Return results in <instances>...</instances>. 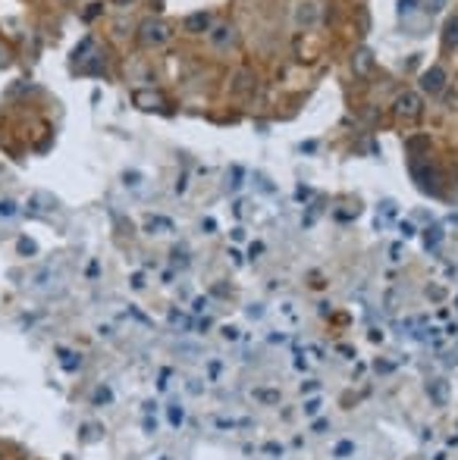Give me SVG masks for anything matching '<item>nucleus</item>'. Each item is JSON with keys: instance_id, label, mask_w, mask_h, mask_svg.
<instances>
[{"instance_id": "1", "label": "nucleus", "mask_w": 458, "mask_h": 460, "mask_svg": "<svg viewBox=\"0 0 458 460\" xmlns=\"http://www.w3.org/2000/svg\"><path fill=\"white\" fill-rule=\"evenodd\" d=\"M173 38L170 26H166L164 19H144L142 26H138V41H142L144 48H160V44H166V41Z\"/></svg>"}, {"instance_id": "2", "label": "nucleus", "mask_w": 458, "mask_h": 460, "mask_svg": "<svg viewBox=\"0 0 458 460\" xmlns=\"http://www.w3.org/2000/svg\"><path fill=\"white\" fill-rule=\"evenodd\" d=\"M207 38H211V44H213L217 50H229V48H236V44H239V32H236V26H229V22L211 26Z\"/></svg>"}, {"instance_id": "3", "label": "nucleus", "mask_w": 458, "mask_h": 460, "mask_svg": "<svg viewBox=\"0 0 458 460\" xmlns=\"http://www.w3.org/2000/svg\"><path fill=\"white\" fill-rule=\"evenodd\" d=\"M392 110H396V116H402V119H414V116H421V94L402 91V94L396 97V103H392Z\"/></svg>"}, {"instance_id": "4", "label": "nucleus", "mask_w": 458, "mask_h": 460, "mask_svg": "<svg viewBox=\"0 0 458 460\" xmlns=\"http://www.w3.org/2000/svg\"><path fill=\"white\" fill-rule=\"evenodd\" d=\"M443 88H446V69L443 66H430L421 75V91H424V94L437 97V94H443Z\"/></svg>"}, {"instance_id": "5", "label": "nucleus", "mask_w": 458, "mask_h": 460, "mask_svg": "<svg viewBox=\"0 0 458 460\" xmlns=\"http://www.w3.org/2000/svg\"><path fill=\"white\" fill-rule=\"evenodd\" d=\"M414 170V179H417V185L424 191H433V194H439V172H437V166H430V163H414L411 166Z\"/></svg>"}, {"instance_id": "6", "label": "nucleus", "mask_w": 458, "mask_h": 460, "mask_svg": "<svg viewBox=\"0 0 458 460\" xmlns=\"http://www.w3.org/2000/svg\"><path fill=\"white\" fill-rule=\"evenodd\" d=\"M182 28L189 34H201V32H211V13H192V16H185V22H182Z\"/></svg>"}, {"instance_id": "7", "label": "nucleus", "mask_w": 458, "mask_h": 460, "mask_svg": "<svg viewBox=\"0 0 458 460\" xmlns=\"http://www.w3.org/2000/svg\"><path fill=\"white\" fill-rule=\"evenodd\" d=\"M132 101H135L138 110H160V107H164V97L154 94V91H135Z\"/></svg>"}, {"instance_id": "8", "label": "nucleus", "mask_w": 458, "mask_h": 460, "mask_svg": "<svg viewBox=\"0 0 458 460\" xmlns=\"http://www.w3.org/2000/svg\"><path fill=\"white\" fill-rule=\"evenodd\" d=\"M295 22H298V26H314L317 22V3L314 0H305V3L295 7Z\"/></svg>"}, {"instance_id": "9", "label": "nucleus", "mask_w": 458, "mask_h": 460, "mask_svg": "<svg viewBox=\"0 0 458 460\" xmlns=\"http://www.w3.org/2000/svg\"><path fill=\"white\" fill-rule=\"evenodd\" d=\"M443 48L446 50H458V13L449 16L443 26Z\"/></svg>"}, {"instance_id": "10", "label": "nucleus", "mask_w": 458, "mask_h": 460, "mask_svg": "<svg viewBox=\"0 0 458 460\" xmlns=\"http://www.w3.org/2000/svg\"><path fill=\"white\" fill-rule=\"evenodd\" d=\"M101 432H104L101 426L88 423V426H82V441H97V439H101Z\"/></svg>"}, {"instance_id": "11", "label": "nucleus", "mask_w": 458, "mask_h": 460, "mask_svg": "<svg viewBox=\"0 0 458 460\" xmlns=\"http://www.w3.org/2000/svg\"><path fill=\"white\" fill-rule=\"evenodd\" d=\"M248 79H251V75H248V72H239V75H236V85H233V91H236V94H242V91H248Z\"/></svg>"}, {"instance_id": "12", "label": "nucleus", "mask_w": 458, "mask_h": 460, "mask_svg": "<svg viewBox=\"0 0 458 460\" xmlns=\"http://www.w3.org/2000/svg\"><path fill=\"white\" fill-rule=\"evenodd\" d=\"M355 451V445H352V441H339V445H336V457H349V454Z\"/></svg>"}, {"instance_id": "13", "label": "nucleus", "mask_w": 458, "mask_h": 460, "mask_svg": "<svg viewBox=\"0 0 458 460\" xmlns=\"http://www.w3.org/2000/svg\"><path fill=\"white\" fill-rule=\"evenodd\" d=\"M148 229L151 232H154V229H166V232H170L173 226H170V219H148Z\"/></svg>"}, {"instance_id": "14", "label": "nucleus", "mask_w": 458, "mask_h": 460, "mask_svg": "<svg viewBox=\"0 0 458 460\" xmlns=\"http://www.w3.org/2000/svg\"><path fill=\"white\" fill-rule=\"evenodd\" d=\"M185 420V413H182V407H170V423L173 426H179V423Z\"/></svg>"}, {"instance_id": "15", "label": "nucleus", "mask_w": 458, "mask_h": 460, "mask_svg": "<svg viewBox=\"0 0 458 460\" xmlns=\"http://www.w3.org/2000/svg\"><path fill=\"white\" fill-rule=\"evenodd\" d=\"M13 213H16L13 201H0V217H13Z\"/></svg>"}, {"instance_id": "16", "label": "nucleus", "mask_w": 458, "mask_h": 460, "mask_svg": "<svg viewBox=\"0 0 458 460\" xmlns=\"http://www.w3.org/2000/svg\"><path fill=\"white\" fill-rule=\"evenodd\" d=\"M110 398H113V394H110V388H97V392H95V401H97V404H101V401H110Z\"/></svg>"}, {"instance_id": "17", "label": "nucleus", "mask_w": 458, "mask_h": 460, "mask_svg": "<svg viewBox=\"0 0 458 460\" xmlns=\"http://www.w3.org/2000/svg\"><path fill=\"white\" fill-rule=\"evenodd\" d=\"M19 250H22V254H35V241H28V238H22V241H19Z\"/></svg>"}, {"instance_id": "18", "label": "nucleus", "mask_w": 458, "mask_h": 460, "mask_svg": "<svg viewBox=\"0 0 458 460\" xmlns=\"http://www.w3.org/2000/svg\"><path fill=\"white\" fill-rule=\"evenodd\" d=\"M317 410H321V401H308V404H305V413H308V417H314Z\"/></svg>"}, {"instance_id": "19", "label": "nucleus", "mask_w": 458, "mask_h": 460, "mask_svg": "<svg viewBox=\"0 0 458 460\" xmlns=\"http://www.w3.org/2000/svg\"><path fill=\"white\" fill-rule=\"evenodd\" d=\"M0 66H10V54H7V48H0Z\"/></svg>"}, {"instance_id": "20", "label": "nucleus", "mask_w": 458, "mask_h": 460, "mask_svg": "<svg viewBox=\"0 0 458 460\" xmlns=\"http://www.w3.org/2000/svg\"><path fill=\"white\" fill-rule=\"evenodd\" d=\"M433 394H437V401H443V398H446V388L437 382V386H433Z\"/></svg>"}, {"instance_id": "21", "label": "nucleus", "mask_w": 458, "mask_h": 460, "mask_svg": "<svg viewBox=\"0 0 458 460\" xmlns=\"http://www.w3.org/2000/svg\"><path fill=\"white\" fill-rule=\"evenodd\" d=\"M439 7H443V0H430V3H427V10H430V13H433V10H439Z\"/></svg>"}, {"instance_id": "22", "label": "nucleus", "mask_w": 458, "mask_h": 460, "mask_svg": "<svg viewBox=\"0 0 458 460\" xmlns=\"http://www.w3.org/2000/svg\"><path fill=\"white\" fill-rule=\"evenodd\" d=\"M455 304H458V301H455Z\"/></svg>"}, {"instance_id": "23", "label": "nucleus", "mask_w": 458, "mask_h": 460, "mask_svg": "<svg viewBox=\"0 0 458 460\" xmlns=\"http://www.w3.org/2000/svg\"><path fill=\"white\" fill-rule=\"evenodd\" d=\"M0 460H3V457H0Z\"/></svg>"}]
</instances>
